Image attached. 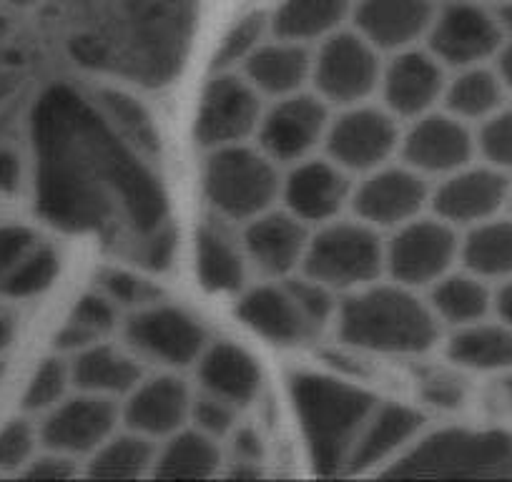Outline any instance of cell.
<instances>
[{"label":"cell","instance_id":"b9f144b4","mask_svg":"<svg viewBox=\"0 0 512 482\" xmlns=\"http://www.w3.org/2000/svg\"><path fill=\"white\" fill-rule=\"evenodd\" d=\"M477 159L512 176V106H502L475 126Z\"/></svg>","mask_w":512,"mask_h":482},{"label":"cell","instance_id":"603a6c76","mask_svg":"<svg viewBox=\"0 0 512 482\" xmlns=\"http://www.w3.org/2000/svg\"><path fill=\"white\" fill-rule=\"evenodd\" d=\"M236 314L244 327L279 347H294L317 334L287 279H269L256 287H246L239 292Z\"/></svg>","mask_w":512,"mask_h":482},{"label":"cell","instance_id":"f6af8a7d","mask_svg":"<svg viewBox=\"0 0 512 482\" xmlns=\"http://www.w3.org/2000/svg\"><path fill=\"white\" fill-rule=\"evenodd\" d=\"M38 427L18 417L0 427V472H23L38 452Z\"/></svg>","mask_w":512,"mask_h":482},{"label":"cell","instance_id":"f1b7e54d","mask_svg":"<svg viewBox=\"0 0 512 482\" xmlns=\"http://www.w3.org/2000/svg\"><path fill=\"white\" fill-rule=\"evenodd\" d=\"M199 385L204 392L246 407L259 397L262 370L246 349L231 342H209L196 362Z\"/></svg>","mask_w":512,"mask_h":482},{"label":"cell","instance_id":"277c9868","mask_svg":"<svg viewBox=\"0 0 512 482\" xmlns=\"http://www.w3.org/2000/svg\"><path fill=\"white\" fill-rule=\"evenodd\" d=\"M289 400L319 475L347 470L352 447L372 415L377 397L339 377L297 372L289 380Z\"/></svg>","mask_w":512,"mask_h":482},{"label":"cell","instance_id":"d590c367","mask_svg":"<svg viewBox=\"0 0 512 482\" xmlns=\"http://www.w3.org/2000/svg\"><path fill=\"white\" fill-rule=\"evenodd\" d=\"M154 457V440L123 427L86 457V475L98 480H134L154 472Z\"/></svg>","mask_w":512,"mask_h":482},{"label":"cell","instance_id":"9c48e42d","mask_svg":"<svg viewBox=\"0 0 512 482\" xmlns=\"http://www.w3.org/2000/svg\"><path fill=\"white\" fill-rule=\"evenodd\" d=\"M382 53L354 28H339L312 56V88L332 108L372 101L382 78Z\"/></svg>","mask_w":512,"mask_h":482},{"label":"cell","instance_id":"bcb514c9","mask_svg":"<svg viewBox=\"0 0 512 482\" xmlns=\"http://www.w3.org/2000/svg\"><path fill=\"white\" fill-rule=\"evenodd\" d=\"M226 440L231 452L229 465H234L236 475H256V467L264 462V442L259 432L239 422V427Z\"/></svg>","mask_w":512,"mask_h":482},{"label":"cell","instance_id":"11a10c76","mask_svg":"<svg viewBox=\"0 0 512 482\" xmlns=\"http://www.w3.org/2000/svg\"><path fill=\"white\" fill-rule=\"evenodd\" d=\"M497 21H500L502 31H505V36L512 38V0L510 3H505V6L497 8Z\"/></svg>","mask_w":512,"mask_h":482},{"label":"cell","instance_id":"5b68a950","mask_svg":"<svg viewBox=\"0 0 512 482\" xmlns=\"http://www.w3.org/2000/svg\"><path fill=\"white\" fill-rule=\"evenodd\" d=\"M382 475L512 477V432L472 427L422 432Z\"/></svg>","mask_w":512,"mask_h":482},{"label":"cell","instance_id":"6da1fadb","mask_svg":"<svg viewBox=\"0 0 512 482\" xmlns=\"http://www.w3.org/2000/svg\"><path fill=\"white\" fill-rule=\"evenodd\" d=\"M38 214L71 234L121 236L131 252L169 224L149 154L126 139L96 96L53 83L31 113Z\"/></svg>","mask_w":512,"mask_h":482},{"label":"cell","instance_id":"ffe728a7","mask_svg":"<svg viewBox=\"0 0 512 482\" xmlns=\"http://www.w3.org/2000/svg\"><path fill=\"white\" fill-rule=\"evenodd\" d=\"M352 189V174L334 164L329 156H309L287 166L279 201L289 214L314 229L342 216L352 201Z\"/></svg>","mask_w":512,"mask_h":482},{"label":"cell","instance_id":"836d02e7","mask_svg":"<svg viewBox=\"0 0 512 482\" xmlns=\"http://www.w3.org/2000/svg\"><path fill=\"white\" fill-rule=\"evenodd\" d=\"M221 465H224V452L219 440L196 430L194 425H186L156 442L151 475L164 480H199V477L216 475Z\"/></svg>","mask_w":512,"mask_h":482},{"label":"cell","instance_id":"e0dca14e","mask_svg":"<svg viewBox=\"0 0 512 482\" xmlns=\"http://www.w3.org/2000/svg\"><path fill=\"white\" fill-rule=\"evenodd\" d=\"M397 159L427 179H442L477 159L475 126L465 124L445 108H435L407 121Z\"/></svg>","mask_w":512,"mask_h":482},{"label":"cell","instance_id":"8fae6325","mask_svg":"<svg viewBox=\"0 0 512 482\" xmlns=\"http://www.w3.org/2000/svg\"><path fill=\"white\" fill-rule=\"evenodd\" d=\"M123 337L136 357L166 370L196 365L209 344V334L194 314L164 302H151L128 314Z\"/></svg>","mask_w":512,"mask_h":482},{"label":"cell","instance_id":"7a4b0ae2","mask_svg":"<svg viewBox=\"0 0 512 482\" xmlns=\"http://www.w3.org/2000/svg\"><path fill=\"white\" fill-rule=\"evenodd\" d=\"M63 43L91 73L164 88L189 58L201 0H58Z\"/></svg>","mask_w":512,"mask_h":482},{"label":"cell","instance_id":"4fadbf2b","mask_svg":"<svg viewBox=\"0 0 512 482\" xmlns=\"http://www.w3.org/2000/svg\"><path fill=\"white\" fill-rule=\"evenodd\" d=\"M505 41L507 36L497 21V13L487 11L480 0H460L437 6L425 48L447 71H457L492 63Z\"/></svg>","mask_w":512,"mask_h":482},{"label":"cell","instance_id":"6f0895ef","mask_svg":"<svg viewBox=\"0 0 512 482\" xmlns=\"http://www.w3.org/2000/svg\"><path fill=\"white\" fill-rule=\"evenodd\" d=\"M6 3H13V6H31L36 0H6Z\"/></svg>","mask_w":512,"mask_h":482},{"label":"cell","instance_id":"f35d334b","mask_svg":"<svg viewBox=\"0 0 512 482\" xmlns=\"http://www.w3.org/2000/svg\"><path fill=\"white\" fill-rule=\"evenodd\" d=\"M96 101L106 111V116L111 118L113 126L131 144L139 146L144 154L151 156L159 149V136H156L154 121H151L149 111L136 98H131L123 91H116V88H108V91L96 93Z\"/></svg>","mask_w":512,"mask_h":482},{"label":"cell","instance_id":"4dcf8cb0","mask_svg":"<svg viewBox=\"0 0 512 482\" xmlns=\"http://www.w3.org/2000/svg\"><path fill=\"white\" fill-rule=\"evenodd\" d=\"M502 106H507V91L495 63L450 71L440 103V108H445L447 113L470 126H480Z\"/></svg>","mask_w":512,"mask_h":482},{"label":"cell","instance_id":"680465c9","mask_svg":"<svg viewBox=\"0 0 512 482\" xmlns=\"http://www.w3.org/2000/svg\"><path fill=\"white\" fill-rule=\"evenodd\" d=\"M445 3H460V0H435V6H445Z\"/></svg>","mask_w":512,"mask_h":482},{"label":"cell","instance_id":"d4e9b609","mask_svg":"<svg viewBox=\"0 0 512 482\" xmlns=\"http://www.w3.org/2000/svg\"><path fill=\"white\" fill-rule=\"evenodd\" d=\"M422 432H425L422 412L397 402H377L354 442L347 470L362 472L377 465H390Z\"/></svg>","mask_w":512,"mask_h":482},{"label":"cell","instance_id":"8d00e7d4","mask_svg":"<svg viewBox=\"0 0 512 482\" xmlns=\"http://www.w3.org/2000/svg\"><path fill=\"white\" fill-rule=\"evenodd\" d=\"M118 314H121V309L111 299L103 297L98 289L83 294L76 307L71 309V314H68L61 332H58V352L68 357V354H76L81 349L91 347V344L108 339V334L116 329Z\"/></svg>","mask_w":512,"mask_h":482},{"label":"cell","instance_id":"ee69618b","mask_svg":"<svg viewBox=\"0 0 512 482\" xmlns=\"http://www.w3.org/2000/svg\"><path fill=\"white\" fill-rule=\"evenodd\" d=\"M239 412L241 407L234 402L199 390V395H194V400H191L189 425L206 432L214 440H226L239 427Z\"/></svg>","mask_w":512,"mask_h":482},{"label":"cell","instance_id":"3957f363","mask_svg":"<svg viewBox=\"0 0 512 482\" xmlns=\"http://www.w3.org/2000/svg\"><path fill=\"white\" fill-rule=\"evenodd\" d=\"M339 339L362 352L412 357L430 352L442 324L417 289L400 282H377L344 294L334 317Z\"/></svg>","mask_w":512,"mask_h":482},{"label":"cell","instance_id":"2e32d148","mask_svg":"<svg viewBox=\"0 0 512 482\" xmlns=\"http://www.w3.org/2000/svg\"><path fill=\"white\" fill-rule=\"evenodd\" d=\"M510 186L512 176L475 159L437 179L430 194V211L455 229L465 231L502 214L510 204Z\"/></svg>","mask_w":512,"mask_h":482},{"label":"cell","instance_id":"7402d4cb","mask_svg":"<svg viewBox=\"0 0 512 482\" xmlns=\"http://www.w3.org/2000/svg\"><path fill=\"white\" fill-rule=\"evenodd\" d=\"M191 400L194 392L179 375H174V370L144 375V380L121 400V422L128 430L161 442L189 425Z\"/></svg>","mask_w":512,"mask_h":482},{"label":"cell","instance_id":"c3c4849f","mask_svg":"<svg viewBox=\"0 0 512 482\" xmlns=\"http://www.w3.org/2000/svg\"><path fill=\"white\" fill-rule=\"evenodd\" d=\"M422 397L440 410H457V407L465 405L467 387L460 377L435 372V375H427L422 380Z\"/></svg>","mask_w":512,"mask_h":482},{"label":"cell","instance_id":"52a82bcc","mask_svg":"<svg viewBox=\"0 0 512 482\" xmlns=\"http://www.w3.org/2000/svg\"><path fill=\"white\" fill-rule=\"evenodd\" d=\"M279 191V164L251 141L206 151L204 194L221 219L244 224L272 209Z\"/></svg>","mask_w":512,"mask_h":482},{"label":"cell","instance_id":"681fc988","mask_svg":"<svg viewBox=\"0 0 512 482\" xmlns=\"http://www.w3.org/2000/svg\"><path fill=\"white\" fill-rule=\"evenodd\" d=\"M21 475L36 477V480H68L78 475V460L56 450H38L33 460L23 467Z\"/></svg>","mask_w":512,"mask_h":482},{"label":"cell","instance_id":"44dd1931","mask_svg":"<svg viewBox=\"0 0 512 482\" xmlns=\"http://www.w3.org/2000/svg\"><path fill=\"white\" fill-rule=\"evenodd\" d=\"M312 226L299 221L287 209H267L264 214L244 221L241 244L251 269L267 279H287L302 269Z\"/></svg>","mask_w":512,"mask_h":482},{"label":"cell","instance_id":"7bdbcfd3","mask_svg":"<svg viewBox=\"0 0 512 482\" xmlns=\"http://www.w3.org/2000/svg\"><path fill=\"white\" fill-rule=\"evenodd\" d=\"M96 289L103 297L111 299L121 312H136V309L159 299L156 284L141 274L131 272V269H106L98 277Z\"/></svg>","mask_w":512,"mask_h":482},{"label":"cell","instance_id":"91938a15","mask_svg":"<svg viewBox=\"0 0 512 482\" xmlns=\"http://www.w3.org/2000/svg\"><path fill=\"white\" fill-rule=\"evenodd\" d=\"M507 209L512 211V186H510V204H507Z\"/></svg>","mask_w":512,"mask_h":482},{"label":"cell","instance_id":"f5cc1de1","mask_svg":"<svg viewBox=\"0 0 512 482\" xmlns=\"http://www.w3.org/2000/svg\"><path fill=\"white\" fill-rule=\"evenodd\" d=\"M495 68L502 78V86L507 91V101H512V41H505V46L500 48V53L495 56Z\"/></svg>","mask_w":512,"mask_h":482},{"label":"cell","instance_id":"7dc6e473","mask_svg":"<svg viewBox=\"0 0 512 482\" xmlns=\"http://www.w3.org/2000/svg\"><path fill=\"white\" fill-rule=\"evenodd\" d=\"M41 244L36 231L21 224L0 226V279L6 277L23 257L33 252Z\"/></svg>","mask_w":512,"mask_h":482},{"label":"cell","instance_id":"7c38bea8","mask_svg":"<svg viewBox=\"0 0 512 482\" xmlns=\"http://www.w3.org/2000/svg\"><path fill=\"white\" fill-rule=\"evenodd\" d=\"M264 96L239 71H216L201 93L194 136L204 151L254 141Z\"/></svg>","mask_w":512,"mask_h":482},{"label":"cell","instance_id":"db71d44e","mask_svg":"<svg viewBox=\"0 0 512 482\" xmlns=\"http://www.w3.org/2000/svg\"><path fill=\"white\" fill-rule=\"evenodd\" d=\"M13 332H16V324H13L11 314L0 312V354L6 352L13 342Z\"/></svg>","mask_w":512,"mask_h":482},{"label":"cell","instance_id":"60d3db41","mask_svg":"<svg viewBox=\"0 0 512 482\" xmlns=\"http://www.w3.org/2000/svg\"><path fill=\"white\" fill-rule=\"evenodd\" d=\"M272 36V23H269V13H249V16L239 18L234 26L226 31L221 38V46L216 48L214 68L216 71H239L241 63L262 46L267 38Z\"/></svg>","mask_w":512,"mask_h":482},{"label":"cell","instance_id":"d6986e66","mask_svg":"<svg viewBox=\"0 0 512 482\" xmlns=\"http://www.w3.org/2000/svg\"><path fill=\"white\" fill-rule=\"evenodd\" d=\"M450 71L427 48L412 46L390 53L379 78V101L400 121H412L442 103Z\"/></svg>","mask_w":512,"mask_h":482},{"label":"cell","instance_id":"8992f818","mask_svg":"<svg viewBox=\"0 0 512 482\" xmlns=\"http://www.w3.org/2000/svg\"><path fill=\"white\" fill-rule=\"evenodd\" d=\"M299 274L337 294H349L384 277L382 231L354 219H332L309 236Z\"/></svg>","mask_w":512,"mask_h":482},{"label":"cell","instance_id":"ac0fdd59","mask_svg":"<svg viewBox=\"0 0 512 482\" xmlns=\"http://www.w3.org/2000/svg\"><path fill=\"white\" fill-rule=\"evenodd\" d=\"M118 422H121V402L76 390L43 415L38 437L46 450L86 460L118 430Z\"/></svg>","mask_w":512,"mask_h":482},{"label":"cell","instance_id":"f907efd6","mask_svg":"<svg viewBox=\"0 0 512 482\" xmlns=\"http://www.w3.org/2000/svg\"><path fill=\"white\" fill-rule=\"evenodd\" d=\"M492 317L512 327V279L492 284Z\"/></svg>","mask_w":512,"mask_h":482},{"label":"cell","instance_id":"5bb4252c","mask_svg":"<svg viewBox=\"0 0 512 482\" xmlns=\"http://www.w3.org/2000/svg\"><path fill=\"white\" fill-rule=\"evenodd\" d=\"M329 121L332 106L304 88L292 96L274 98L272 106H264L254 144L279 166H292L322 149Z\"/></svg>","mask_w":512,"mask_h":482},{"label":"cell","instance_id":"83f0119b","mask_svg":"<svg viewBox=\"0 0 512 482\" xmlns=\"http://www.w3.org/2000/svg\"><path fill=\"white\" fill-rule=\"evenodd\" d=\"M194 267L204 289L214 294H239L246 289L251 264L241 236L236 239L219 221H204L196 231Z\"/></svg>","mask_w":512,"mask_h":482},{"label":"cell","instance_id":"9a60e30c","mask_svg":"<svg viewBox=\"0 0 512 482\" xmlns=\"http://www.w3.org/2000/svg\"><path fill=\"white\" fill-rule=\"evenodd\" d=\"M432 184L427 176L395 159L354 181L349 209L377 231H392L430 211Z\"/></svg>","mask_w":512,"mask_h":482},{"label":"cell","instance_id":"f546056e","mask_svg":"<svg viewBox=\"0 0 512 482\" xmlns=\"http://www.w3.org/2000/svg\"><path fill=\"white\" fill-rule=\"evenodd\" d=\"M445 354L460 370L507 375L512 372V327L495 317H485L450 329Z\"/></svg>","mask_w":512,"mask_h":482},{"label":"cell","instance_id":"74e56055","mask_svg":"<svg viewBox=\"0 0 512 482\" xmlns=\"http://www.w3.org/2000/svg\"><path fill=\"white\" fill-rule=\"evenodd\" d=\"M58 269H61V259L58 252L41 241L28 257H23L6 277L0 279V297L6 299H33L51 289L56 282Z\"/></svg>","mask_w":512,"mask_h":482},{"label":"cell","instance_id":"484cf974","mask_svg":"<svg viewBox=\"0 0 512 482\" xmlns=\"http://www.w3.org/2000/svg\"><path fill=\"white\" fill-rule=\"evenodd\" d=\"M312 56V46L269 36L241 63L239 73L264 98L274 101L304 91L312 83Z\"/></svg>","mask_w":512,"mask_h":482},{"label":"cell","instance_id":"1f68e13d","mask_svg":"<svg viewBox=\"0 0 512 482\" xmlns=\"http://www.w3.org/2000/svg\"><path fill=\"white\" fill-rule=\"evenodd\" d=\"M427 304L447 329L492 317V284L457 264L427 289Z\"/></svg>","mask_w":512,"mask_h":482},{"label":"cell","instance_id":"4316f807","mask_svg":"<svg viewBox=\"0 0 512 482\" xmlns=\"http://www.w3.org/2000/svg\"><path fill=\"white\" fill-rule=\"evenodd\" d=\"M68 365H71L73 390L91 392L116 402H121L146 375L141 359L131 349L108 344V339L68 354Z\"/></svg>","mask_w":512,"mask_h":482},{"label":"cell","instance_id":"d6a6232c","mask_svg":"<svg viewBox=\"0 0 512 482\" xmlns=\"http://www.w3.org/2000/svg\"><path fill=\"white\" fill-rule=\"evenodd\" d=\"M352 6L354 0H279L269 13L272 36L317 46L344 28L347 18H352Z\"/></svg>","mask_w":512,"mask_h":482},{"label":"cell","instance_id":"816d5d0a","mask_svg":"<svg viewBox=\"0 0 512 482\" xmlns=\"http://www.w3.org/2000/svg\"><path fill=\"white\" fill-rule=\"evenodd\" d=\"M21 186V159L13 151L0 149V191H16Z\"/></svg>","mask_w":512,"mask_h":482},{"label":"cell","instance_id":"30bf717a","mask_svg":"<svg viewBox=\"0 0 512 482\" xmlns=\"http://www.w3.org/2000/svg\"><path fill=\"white\" fill-rule=\"evenodd\" d=\"M402 121L382 103L364 101L332 113L324 156L342 166L347 174L362 176L400 156Z\"/></svg>","mask_w":512,"mask_h":482},{"label":"cell","instance_id":"cb8c5ba5","mask_svg":"<svg viewBox=\"0 0 512 482\" xmlns=\"http://www.w3.org/2000/svg\"><path fill=\"white\" fill-rule=\"evenodd\" d=\"M435 11V0H357L352 23L359 36L390 56L425 41Z\"/></svg>","mask_w":512,"mask_h":482},{"label":"cell","instance_id":"ba28073f","mask_svg":"<svg viewBox=\"0 0 512 482\" xmlns=\"http://www.w3.org/2000/svg\"><path fill=\"white\" fill-rule=\"evenodd\" d=\"M462 231L440 216L422 214L390 231L384 241V274L410 289H430L460 264Z\"/></svg>","mask_w":512,"mask_h":482},{"label":"cell","instance_id":"ab89813d","mask_svg":"<svg viewBox=\"0 0 512 482\" xmlns=\"http://www.w3.org/2000/svg\"><path fill=\"white\" fill-rule=\"evenodd\" d=\"M73 390L71 365H68L66 354L58 357L43 359L41 365L33 370L31 380H28L26 392H23V410L28 415H46L48 410L66 400Z\"/></svg>","mask_w":512,"mask_h":482},{"label":"cell","instance_id":"9f6ffc18","mask_svg":"<svg viewBox=\"0 0 512 482\" xmlns=\"http://www.w3.org/2000/svg\"><path fill=\"white\" fill-rule=\"evenodd\" d=\"M500 395H502V400H505V405L512 410V372H507V375H502Z\"/></svg>","mask_w":512,"mask_h":482},{"label":"cell","instance_id":"e575fe53","mask_svg":"<svg viewBox=\"0 0 512 482\" xmlns=\"http://www.w3.org/2000/svg\"><path fill=\"white\" fill-rule=\"evenodd\" d=\"M460 267L490 284L512 279V211L462 231Z\"/></svg>","mask_w":512,"mask_h":482}]
</instances>
